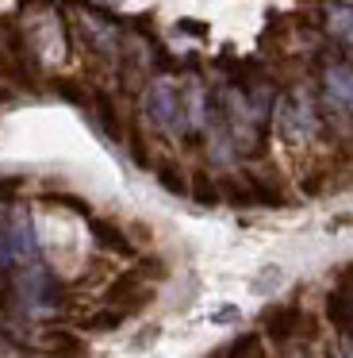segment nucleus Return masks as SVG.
<instances>
[{
    "instance_id": "19",
    "label": "nucleus",
    "mask_w": 353,
    "mask_h": 358,
    "mask_svg": "<svg viewBox=\"0 0 353 358\" xmlns=\"http://www.w3.org/2000/svg\"><path fill=\"white\" fill-rule=\"evenodd\" d=\"M4 101H8V89H4V85H0V104H4Z\"/></svg>"
},
{
    "instance_id": "6",
    "label": "nucleus",
    "mask_w": 353,
    "mask_h": 358,
    "mask_svg": "<svg viewBox=\"0 0 353 358\" xmlns=\"http://www.w3.org/2000/svg\"><path fill=\"white\" fill-rule=\"evenodd\" d=\"M153 178H158V185L165 189V193L188 196V178H184V170L176 162H158V166H153Z\"/></svg>"
},
{
    "instance_id": "16",
    "label": "nucleus",
    "mask_w": 353,
    "mask_h": 358,
    "mask_svg": "<svg viewBox=\"0 0 353 358\" xmlns=\"http://www.w3.org/2000/svg\"><path fill=\"white\" fill-rule=\"evenodd\" d=\"M130 158H135L138 166H150V155H146V143H142V135H138V127H130Z\"/></svg>"
},
{
    "instance_id": "7",
    "label": "nucleus",
    "mask_w": 353,
    "mask_h": 358,
    "mask_svg": "<svg viewBox=\"0 0 353 358\" xmlns=\"http://www.w3.org/2000/svg\"><path fill=\"white\" fill-rule=\"evenodd\" d=\"M92 108H96V120L104 124V131L112 135V139H119V116H115V101H112V93H104V89H96L92 93Z\"/></svg>"
},
{
    "instance_id": "12",
    "label": "nucleus",
    "mask_w": 353,
    "mask_h": 358,
    "mask_svg": "<svg viewBox=\"0 0 353 358\" xmlns=\"http://www.w3.org/2000/svg\"><path fill=\"white\" fill-rule=\"evenodd\" d=\"M326 320H330L334 327H350L353 308H350V296H345L342 289H334V293L326 296Z\"/></svg>"
},
{
    "instance_id": "10",
    "label": "nucleus",
    "mask_w": 353,
    "mask_h": 358,
    "mask_svg": "<svg viewBox=\"0 0 353 358\" xmlns=\"http://www.w3.org/2000/svg\"><path fill=\"white\" fill-rule=\"evenodd\" d=\"M246 185H250V193H253V204H261V208H284V193L276 185H269V181H261V178H250Z\"/></svg>"
},
{
    "instance_id": "3",
    "label": "nucleus",
    "mask_w": 353,
    "mask_h": 358,
    "mask_svg": "<svg viewBox=\"0 0 353 358\" xmlns=\"http://www.w3.org/2000/svg\"><path fill=\"white\" fill-rule=\"evenodd\" d=\"M89 231H92V243H96L100 250H107V255H119V258H130V255H135V243H130L127 235H123L119 227L112 224V220L89 216Z\"/></svg>"
},
{
    "instance_id": "9",
    "label": "nucleus",
    "mask_w": 353,
    "mask_h": 358,
    "mask_svg": "<svg viewBox=\"0 0 353 358\" xmlns=\"http://www.w3.org/2000/svg\"><path fill=\"white\" fill-rule=\"evenodd\" d=\"M54 93H58L66 104H77V108H89V104H92V93L77 78H58V81H54Z\"/></svg>"
},
{
    "instance_id": "8",
    "label": "nucleus",
    "mask_w": 353,
    "mask_h": 358,
    "mask_svg": "<svg viewBox=\"0 0 353 358\" xmlns=\"http://www.w3.org/2000/svg\"><path fill=\"white\" fill-rule=\"evenodd\" d=\"M219 196L230 204V208H253L250 185H246V181H238V178H223L219 181Z\"/></svg>"
},
{
    "instance_id": "5",
    "label": "nucleus",
    "mask_w": 353,
    "mask_h": 358,
    "mask_svg": "<svg viewBox=\"0 0 353 358\" xmlns=\"http://www.w3.org/2000/svg\"><path fill=\"white\" fill-rule=\"evenodd\" d=\"M188 196H192L196 204H204V208H215V204H223L219 181H215L207 170H196V173L188 178Z\"/></svg>"
},
{
    "instance_id": "15",
    "label": "nucleus",
    "mask_w": 353,
    "mask_h": 358,
    "mask_svg": "<svg viewBox=\"0 0 353 358\" xmlns=\"http://www.w3.org/2000/svg\"><path fill=\"white\" fill-rule=\"evenodd\" d=\"M46 204H66V208H73V212H84L89 216V204L81 201V196H69V193H50V196H43Z\"/></svg>"
},
{
    "instance_id": "20",
    "label": "nucleus",
    "mask_w": 353,
    "mask_h": 358,
    "mask_svg": "<svg viewBox=\"0 0 353 358\" xmlns=\"http://www.w3.org/2000/svg\"><path fill=\"white\" fill-rule=\"evenodd\" d=\"M211 358H223V355H211Z\"/></svg>"
},
{
    "instance_id": "14",
    "label": "nucleus",
    "mask_w": 353,
    "mask_h": 358,
    "mask_svg": "<svg viewBox=\"0 0 353 358\" xmlns=\"http://www.w3.org/2000/svg\"><path fill=\"white\" fill-rule=\"evenodd\" d=\"M135 270H138V278H142V281H161V278L169 273L161 258H142V262H138Z\"/></svg>"
},
{
    "instance_id": "2",
    "label": "nucleus",
    "mask_w": 353,
    "mask_h": 358,
    "mask_svg": "<svg viewBox=\"0 0 353 358\" xmlns=\"http://www.w3.org/2000/svg\"><path fill=\"white\" fill-rule=\"evenodd\" d=\"M265 335L273 343H288V339H296L299 335V324H303V312L296 308V304H276V308H269L265 312Z\"/></svg>"
},
{
    "instance_id": "17",
    "label": "nucleus",
    "mask_w": 353,
    "mask_h": 358,
    "mask_svg": "<svg viewBox=\"0 0 353 358\" xmlns=\"http://www.w3.org/2000/svg\"><path fill=\"white\" fill-rule=\"evenodd\" d=\"M23 189V178H0V204H12V196Z\"/></svg>"
},
{
    "instance_id": "4",
    "label": "nucleus",
    "mask_w": 353,
    "mask_h": 358,
    "mask_svg": "<svg viewBox=\"0 0 353 358\" xmlns=\"http://www.w3.org/2000/svg\"><path fill=\"white\" fill-rule=\"evenodd\" d=\"M43 347L50 350L54 358H89V347H84L81 335L66 331V327H46L43 331Z\"/></svg>"
},
{
    "instance_id": "11",
    "label": "nucleus",
    "mask_w": 353,
    "mask_h": 358,
    "mask_svg": "<svg viewBox=\"0 0 353 358\" xmlns=\"http://www.w3.org/2000/svg\"><path fill=\"white\" fill-rule=\"evenodd\" d=\"M123 312L119 308H100V312H92L89 320H84V331H96V335H107V331H115V327H123Z\"/></svg>"
},
{
    "instance_id": "13",
    "label": "nucleus",
    "mask_w": 353,
    "mask_h": 358,
    "mask_svg": "<svg viewBox=\"0 0 353 358\" xmlns=\"http://www.w3.org/2000/svg\"><path fill=\"white\" fill-rule=\"evenodd\" d=\"M227 358H261V335H257V331H246V335H238V339L230 343Z\"/></svg>"
},
{
    "instance_id": "18",
    "label": "nucleus",
    "mask_w": 353,
    "mask_h": 358,
    "mask_svg": "<svg viewBox=\"0 0 353 358\" xmlns=\"http://www.w3.org/2000/svg\"><path fill=\"white\" fill-rule=\"evenodd\" d=\"M8 293H12V278H8V273H0V304L8 301Z\"/></svg>"
},
{
    "instance_id": "1",
    "label": "nucleus",
    "mask_w": 353,
    "mask_h": 358,
    "mask_svg": "<svg viewBox=\"0 0 353 358\" xmlns=\"http://www.w3.org/2000/svg\"><path fill=\"white\" fill-rule=\"evenodd\" d=\"M150 289H142V278H138V270H123L119 278L112 281V285L104 289V301L107 308H119L123 316H130V312L146 308L150 304Z\"/></svg>"
}]
</instances>
